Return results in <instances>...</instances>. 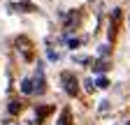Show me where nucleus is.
I'll return each mask as SVG.
<instances>
[{
    "instance_id": "3",
    "label": "nucleus",
    "mask_w": 130,
    "mask_h": 125,
    "mask_svg": "<svg viewBox=\"0 0 130 125\" xmlns=\"http://www.w3.org/2000/svg\"><path fill=\"white\" fill-rule=\"evenodd\" d=\"M58 125H70V109H63V114L58 118Z\"/></svg>"
},
{
    "instance_id": "4",
    "label": "nucleus",
    "mask_w": 130,
    "mask_h": 125,
    "mask_svg": "<svg viewBox=\"0 0 130 125\" xmlns=\"http://www.w3.org/2000/svg\"><path fill=\"white\" fill-rule=\"evenodd\" d=\"M16 7H19V9H28V12H35V9H37V7L32 5V3H19Z\"/></svg>"
},
{
    "instance_id": "7",
    "label": "nucleus",
    "mask_w": 130,
    "mask_h": 125,
    "mask_svg": "<svg viewBox=\"0 0 130 125\" xmlns=\"http://www.w3.org/2000/svg\"><path fill=\"white\" fill-rule=\"evenodd\" d=\"M107 53H109V46H107V44L98 46V56H107Z\"/></svg>"
},
{
    "instance_id": "8",
    "label": "nucleus",
    "mask_w": 130,
    "mask_h": 125,
    "mask_svg": "<svg viewBox=\"0 0 130 125\" xmlns=\"http://www.w3.org/2000/svg\"><path fill=\"white\" fill-rule=\"evenodd\" d=\"M107 70V62H95V72H105Z\"/></svg>"
},
{
    "instance_id": "1",
    "label": "nucleus",
    "mask_w": 130,
    "mask_h": 125,
    "mask_svg": "<svg viewBox=\"0 0 130 125\" xmlns=\"http://www.w3.org/2000/svg\"><path fill=\"white\" fill-rule=\"evenodd\" d=\"M60 81H63V86H65V93H68V95H77V93H79L77 76H74L72 72H63V74H60Z\"/></svg>"
},
{
    "instance_id": "9",
    "label": "nucleus",
    "mask_w": 130,
    "mask_h": 125,
    "mask_svg": "<svg viewBox=\"0 0 130 125\" xmlns=\"http://www.w3.org/2000/svg\"><path fill=\"white\" fill-rule=\"evenodd\" d=\"M79 46V39H70V49H77Z\"/></svg>"
},
{
    "instance_id": "5",
    "label": "nucleus",
    "mask_w": 130,
    "mask_h": 125,
    "mask_svg": "<svg viewBox=\"0 0 130 125\" xmlns=\"http://www.w3.org/2000/svg\"><path fill=\"white\" fill-rule=\"evenodd\" d=\"M95 86H98V88H107V86H109V81L105 79V76H98V81H95Z\"/></svg>"
},
{
    "instance_id": "6",
    "label": "nucleus",
    "mask_w": 130,
    "mask_h": 125,
    "mask_svg": "<svg viewBox=\"0 0 130 125\" xmlns=\"http://www.w3.org/2000/svg\"><path fill=\"white\" fill-rule=\"evenodd\" d=\"M16 111H21V104L19 102H9V114H16Z\"/></svg>"
},
{
    "instance_id": "2",
    "label": "nucleus",
    "mask_w": 130,
    "mask_h": 125,
    "mask_svg": "<svg viewBox=\"0 0 130 125\" xmlns=\"http://www.w3.org/2000/svg\"><path fill=\"white\" fill-rule=\"evenodd\" d=\"M21 93H26V95L35 93V86H32V81H30V79H23V81H21Z\"/></svg>"
}]
</instances>
